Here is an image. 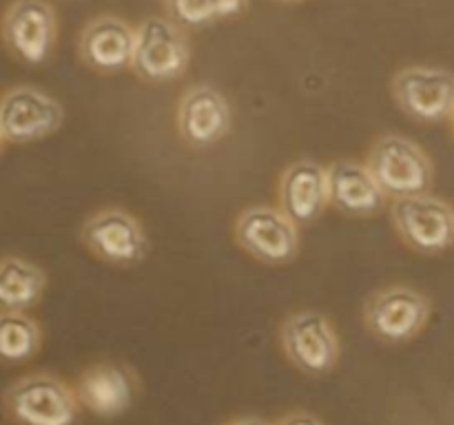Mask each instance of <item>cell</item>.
I'll return each mask as SVG.
<instances>
[{
    "instance_id": "17",
    "label": "cell",
    "mask_w": 454,
    "mask_h": 425,
    "mask_svg": "<svg viewBox=\"0 0 454 425\" xmlns=\"http://www.w3.org/2000/svg\"><path fill=\"white\" fill-rule=\"evenodd\" d=\"M47 283L43 266L20 255L0 257V310L29 313L43 301Z\"/></svg>"
},
{
    "instance_id": "16",
    "label": "cell",
    "mask_w": 454,
    "mask_h": 425,
    "mask_svg": "<svg viewBox=\"0 0 454 425\" xmlns=\"http://www.w3.org/2000/svg\"><path fill=\"white\" fill-rule=\"evenodd\" d=\"M326 173L331 206L341 215L366 220L388 206V197L371 175L366 162L337 159L331 166H326Z\"/></svg>"
},
{
    "instance_id": "8",
    "label": "cell",
    "mask_w": 454,
    "mask_h": 425,
    "mask_svg": "<svg viewBox=\"0 0 454 425\" xmlns=\"http://www.w3.org/2000/svg\"><path fill=\"white\" fill-rule=\"evenodd\" d=\"M235 243L248 257L266 266H286L297 259L301 248L300 226L279 206L255 204L235 217Z\"/></svg>"
},
{
    "instance_id": "11",
    "label": "cell",
    "mask_w": 454,
    "mask_h": 425,
    "mask_svg": "<svg viewBox=\"0 0 454 425\" xmlns=\"http://www.w3.org/2000/svg\"><path fill=\"white\" fill-rule=\"evenodd\" d=\"M82 410L98 419H118L127 414L142 394L140 375L127 361L102 359L78 375L74 383Z\"/></svg>"
},
{
    "instance_id": "22",
    "label": "cell",
    "mask_w": 454,
    "mask_h": 425,
    "mask_svg": "<svg viewBox=\"0 0 454 425\" xmlns=\"http://www.w3.org/2000/svg\"><path fill=\"white\" fill-rule=\"evenodd\" d=\"M224 425H275V423H270V421H266V419H262V416H238V419H231L229 423H224Z\"/></svg>"
},
{
    "instance_id": "9",
    "label": "cell",
    "mask_w": 454,
    "mask_h": 425,
    "mask_svg": "<svg viewBox=\"0 0 454 425\" xmlns=\"http://www.w3.org/2000/svg\"><path fill=\"white\" fill-rule=\"evenodd\" d=\"M62 122L60 102L34 84H16L0 96V131L7 144H34L53 135Z\"/></svg>"
},
{
    "instance_id": "14",
    "label": "cell",
    "mask_w": 454,
    "mask_h": 425,
    "mask_svg": "<svg viewBox=\"0 0 454 425\" xmlns=\"http://www.w3.org/2000/svg\"><path fill=\"white\" fill-rule=\"evenodd\" d=\"M177 133L193 149H211L229 135L233 111L224 93L211 84H195L182 93L176 111Z\"/></svg>"
},
{
    "instance_id": "25",
    "label": "cell",
    "mask_w": 454,
    "mask_h": 425,
    "mask_svg": "<svg viewBox=\"0 0 454 425\" xmlns=\"http://www.w3.org/2000/svg\"><path fill=\"white\" fill-rule=\"evenodd\" d=\"M448 122H450V131H452V137H454V113L450 115V120H448Z\"/></svg>"
},
{
    "instance_id": "21",
    "label": "cell",
    "mask_w": 454,
    "mask_h": 425,
    "mask_svg": "<svg viewBox=\"0 0 454 425\" xmlns=\"http://www.w3.org/2000/svg\"><path fill=\"white\" fill-rule=\"evenodd\" d=\"M275 425H326L317 414L309 410H293L284 414L282 419L275 421Z\"/></svg>"
},
{
    "instance_id": "6",
    "label": "cell",
    "mask_w": 454,
    "mask_h": 425,
    "mask_svg": "<svg viewBox=\"0 0 454 425\" xmlns=\"http://www.w3.org/2000/svg\"><path fill=\"white\" fill-rule=\"evenodd\" d=\"M279 345L288 363L310 379L331 375L340 363V335L331 319L317 310L288 314L279 326Z\"/></svg>"
},
{
    "instance_id": "7",
    "label": "cell",
    "mask_w": 454,
    "mask_h": 425,
    "mask_svg": "<svg viewBox=\"0 0 454 425\" xmlns=\"http://www.w3.org/2000/svg\"><path fill=\"white\" fill-rule=\"evenodd\" d=\"M0 42L27 66L51 60L58 44V16L47 0H12L0 16Z\"/></svg>"
},
{
    "instance_id": "18",
    "label": "cell",
    "mask_w": 454,
    "mask_h": 425,
    "mask_svg": "<svg viewBox=\"0 0 454 425\" xmlns=\"http://www.w3.org/2000/svg\"><path fill=\"white\" fill-rule=\"evenodd\" d=\"M43 328L29 313L0 310V363L22 366L43 348Z\"/></svg>"
},
{
    "instance_id": "3",
    "label": "cell",
    "mask_w": 454,
    "mask_h": 425,
    "mask_svg": "<svg viewBox=\"0 0 454 425\" xmlns=\"http://www.w3.org/2000/svg\"><path fill=\"white\" fill-rule=\"evenodd\" d=\"M433 301L406 283L377 288L364 304V326L377 341L402 345L417 339L428 326Z\"/></svg>"
},
{
    "instance_id": "19",
    "label": "cell",
    "mask_w": 454,
    "mask_h": 425,
    "mask_svg": "<svg viewBox=\"0 0 454 425\" xmlns=\"http://www.w3.org/2000/svg\"><path fill=\"white\" fill-rule=\"evenodd\" d=\"M164 9L184 29H204L217 22L211 0H164Z\"/></svg>"
},
{
    "instance_id": "13",
    "label": "cell",
    "mask_w": 454,
    "mask_h": 425,
    "mask_svg": "<svg viewBox=\"0 0 454 425\" xmlns=\"http://www.w3.org/2000/svg\"><path fill=\"white\" fill-rule=\"evenodd\" d=\"M75 49L80 62L93 73H122L124 69H131L136 27L114 13H102L80 29Z\"/></svg>"
},
{
    "instance_id": "4",
    "label": "cell",
    "mask_w": 454,
    "mask_h": 425,
    "mask_svg": "<svg viewBox=\"0 0 454 425\" xmlns=\"http://www.w3.org/2000/svg\"><path fill=\"white\" fill-rule=\"evenodd\" d=\"M390 224L406 248L419 255H442L454 246V206L433 193L390 199Z\"/></svg>"
},
{
    "instance_id": "1",
    "label": "cell",
    "mask_w": 454,
    "mask_h": 425,
    "mask_svg": "<svg viewBox=\"0 0 454 425\" xmlns=\"http://www.w3.org/2000/svg\"><path fill=\"white\" fill-rule=\"evenodd\" d=\"M0 406L12 425H78L82 414L74 385L47 370L27 372L12 381Z\"/></svg>"
},
{
    "instance_id": "20",
    "label": "cell",
    "mask_w": 454,
    "mask_h": 425,
    "mask_svg": "<svg viewBox=\"0 0 454 425\" xmlns=\"http://www.w3.org/2000/svg\"><path fill=\"white\" fill-rule=\"evenodd\" d=\"M213 12H215V20H233L239 18L248 9L251 0H211Z\"/></svg>"
},
{
    "instance_id": "10",
    "label": "cell",
    "mask_w": 454,
    "mask_h": 425,
    "mask_svg": "<svg viewBox=\"0 0 454 425\" xmlns=\"http://www.w3.org/2000/svg\"><path fill=\"white\" fill-rule=\"evenodd\" d=\"M80 242L93 257L114 266H136L149 252L145 226L118 206L91 212L80 226Z\"/></svg>"
},
{
    "instance_id": "5",
    "label": "cell",
    "mask_w": 454,
    "mask_h": 425,
    "mask_svg": "<svg viewBox=\"0 0 454 425\" xmlns=\"http://www.w3.org/2000/svg\"><path fill=\"white\" fill-rule=\"evenodd\" d=\"M191 65V42L184 27L168 16H149L136 27L131 71L151 84L180 80Z\"/></svg>"
},
{
    "instance_id": "24",
    "label": "cell",
    "mask_w": 454,
    "mask_h": 425,
    "mask_svg": "<svg viewBox=\"0 0 454 425\" xmlns=\"http://www.w3.org/2000/svg\"><path fill=\"white\" fill-rule=\"evenodd\" d=\"M4 146H7V142H4V135H3V131H0V153H3V149Z\"/></svg>"
},
{
    "instance_id": "12",
    "label": "cell",
    "mask_w": 454,
    "mask_h": 425,
    "mask_svg": "<svg viewBox=\"0 0 454 425\" xmlns=\"http://www.w3.org/2000/svg\"><path fill=\"white\" fill-rule=\"evenodd\" d=\"M390 93L395 104L415 122H448L454 113V73L448 69L403 66L390 80Z\"/></svg>"
},
{
    "instance_id": "23",
    "label": "cell",
    "mask_w": 454,
    "mask_h": 425,
    "mask_svg": "<svg viewBox=\"0 0 454 425\" xmlns=\"http://www.w3.org/2000/svg\"><path fill=\"white\" fill-rule=\"evenodd\" d=\"M278 3H284V4H297V3H304V0H278Z\"/></svg>"
},
{
    "instance_id": "15",
    "label": "cell",
    "mask_w": 454,
    "mask_h": 425,
    "mask_svg": "<svg viewBox=\"0 0 454 425\" xmlns=\"http://www.w3.org/2000/svg\"><path fill=\"white\" fill-rule=\"evenodd\" d=\"M278 206L297 226H310L331 206L328 173L315 159H295L282 171L278 182Z\"/></svg>"
},
{
    "instance_id": "2",
    "label": "cell",
    "mask_w": 454,
    "mask_h": 425,
    "mask_svg": "<svg viewBox=\"0 0 454 425\" xmlns=\"http://www.w3.org/2000/svg\"><path fill=\"white\" fill-rule=\"evenodd\" d=\"M364 162L388 199L433 190V159L411 137L384 133L372 142Z\"/></svg>"
}]
</instances>
